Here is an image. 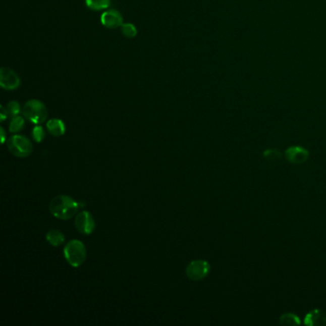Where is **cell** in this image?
I'll return each mask as SVG.
<instances>
[{"label": "cell", "instance_id": "1", "mask_svg": "<svg viewBox=\"0 0 326 326\" xmlns=\"http://www.w3.org/2000/svg\"><path fill=\"white\" fill-rule=\"evenodd\" d=\"M80 205L77 201L67 195H58L51 200L49 209L55 218L63 220L72 218L79 210Z\"/></svg>", "mask_w": 326, "mask_h": 326}, {"label": "cell", "instance_id": "2", "mask_svg": "<svg viewBox=\"0 0 326 326\" xmlns=\"http://www.w3.org/2000/svg\"><path fill=\"white\" fill-rule=\"evenodd\" d=\"M64 257L72 267H80L86 259L85 246L82 241L74 239L64 247Z\"/></svg>", "mask_w": 326, "mask_h": 326}, {"label": "cell", "instance_id": "3", "mask_svg": "<svg viewBox=\"0 0 326 326\" xmlns=\"http://www.w3.org/2000/svg\"><path fill=\"white\" fill-rule=\"evenodd\" d=\"M23 116L29 122L40 125L44 123L48 116L47 108L42 101L38 100H28L23 107Z\"/></svg>", "mask_w": 326, "mask_h": 326}, {"label": "cell", "instance_id": "4", "mask_svg": "<svg viewBox=\"0 0 326 326\" xmlns=\"http://www.w3.org/2000/svg\"><path fill=\"white\" fill-rule=\"evenodd\" d=\"M7 147L10 152L19 158H25L32 153L33 145L27 137L14 135L8 139Z\"/></svg>", "mask_w": 326, "mask_h": 326}, {"label": "cell", "instance_id": "5", "mask_svg": "<svg viewBox=\"0 0 326 326\" xmlns=\"http://www.w3.org/2000/svg\"><path fill=\"white\" fill-rule=\"evenodd\" d=\"M210 272V265L206 260L197 259L189 263L186 269V275L191 281L204 280Z\"/></svg>", "mask_w": 326, "mask_h": 326}, {"label": "cell", "instance_id": "6", "mask_svg": "<svg viewBox=\"0 0 326 326\" xmlns=\"http://www.w3.org/2000/svg\"><path fill=\"white\" fill-rule=\"evenodd\" d=\"M76 229L83 235H90L96 227V223L90 212L88 211H81L77 214L75 219Z\"/></svg>", "mask_w": 326, "mask_h": 326}, {"label": "cell", "instance_id": "7", "mask_svg": "<svg viewBox=\"0 0 326 326\" xmlns=\"http://www.w3.org/2000/svg\"><path fill=\"white\" fill-rule=\"evenodd\" d=\"M0 85L6 90H15L20 85L18 74L10 68L2 67L0 70Z\"/></svg>", "mask_w": 326, "mask_h": 326}, {"label": "cell", "instance_id": "8", "mask_svg": "<svg viewBox=\"0 0 326 326\" xmlns=\"http://www.w3.org/2000/svg\"><path fill=\"white\" fill-rule=\"evenodd\" d=\"M285 157L290 163L301 165L308 160L309 151L303 146H290L285 150Z\"/></svg>", "mask_w": 326, "mask_h": 326}, {"label": "cell", "instance_id": "9", "mask_svg": "<svg viewBox=\"0 0 326 326\" xmlns=\"http://www.w3.org/2000/svg\"><path fill=\"white\" fill-rule=\"evenodd\" d=\"M101 24L108 29H115L123 25V17L117 10H108L101 15Z\"/></svg>", "mask_w": 326, "mask_h": 326}, {"label": "cell", "instance_id": "10", "mask_svg": "<svg viewBox=\"0 0 326 326\" xmlns=\"http://www.w3.org/2000/svg\"><path fill=\"white\" fill-rule=\"evenodd\" d=\"M303 323L308 326H325V311L321 309H314L310 311L304 317Z\"/></svg>", "mask_w": 326, "mask_h": 326}, {"label": "cell", "instance_id": "11", "mask_svg": "<svg viewBox=\"0 0 326 326\" xmlns=\"http://www.w3.org/2000/svg\"><path fill=\"white\" fill-rule=\"evenodd\" d=\"M47 129L51 135L55 137L63 136L65 133V125L60 119L49 120L46 124Z\"/></svg>", "mask_w": 326, "mask_h": 326}, {"label": "cell", "instance_id": "12", "mask_svg": "<svg viewBox=\"0 0 326 326\" xmlns=\"http://www.w3.org/2000/svg\"><path fill=\"white\" fill-rule=\"evenodd\" d=\"M46 239L50 244L54 247H58L60 245L64 244V242L65 241L64 234L58 230H52V231L48 232L46 235Z\"/></svg>", "mask_w": 326, "mask_h": 326}, {"label": "cell", "instance_id": "13", "mask_svg": "<svg viewBox=\"0 0 326 326\" xmlns=\"http://www.w3.org/2000/svg\"><path fill=\"white\" fill-rule=\"evenodd\" d=\"M301 323L299 317L293 313H285L280 317V324L281 325L296 326Z\"/></svg>", "mask_w": 326, "mask_h": 326}, {"label": "cell", "instance_id": "14", "mask_svg": "<svg viewBox=\"0 0 326 326\" xmlns=\"http://www.w3.org/2000/svg\"><path fill=\"white\" fill-rule=\"evenodd\" d=\"M111 0H85L86 6L94 11L107 9L110 6Z\"/></svg>", "mask_w": 326, "mask_h": 326}, {"label": "cell", "instance_id": "15", "mask_svg": "<svg viewBox=\"0 0 326 326\" xmlns=\"http://www.w3.org/2000/svg\"><path fill=\"white\" fill-rule=\"evenodd\" d=\"M262 155L265 160L270 161V162H277V161L281 160V158H282V153L279 149H276V148L266 149V150H264Z\"/></svg>", "mask_w": 326, "mask_h": 326}, {"label": "cell", "instance_id": "16", "mask_svg": "<svg viewBox=\"0 0 326 326\" xmlns=\"http://www.w3.org/2000/svg\"><path fill=\"white\" fill-rule=\"evenodd\" d=\"M24 127V119L20 116H17L15 118L12 119L11 124H10L9 130L12 133H17L19 132Z\"/></svg>", "mask_w": 326, "mask_h": 326}, {"label": "cell", "instance_id": "17", "mask_svg": "<svg viewBox=\"0 0 326 326\" xmlns=\"http://www.w3.org/2000/svg\"><path fill=\"white\" fill-rule=\"evenodd\" d=\"M6 109H7V112H8V116L12 119L15 118L17 116H19V113H20V110H21L20 104L16 100L10 101L9 103L7 104Z\"/></svg>", "mask_w": 326, "mask_h": 326}, {"label": "cell", "instance_id": "18", "mask_svg": "<svg viewBox=\"0 0 326 326\" xmlns=\"http://www.w3.org/2000/svg\"><path fill=\"white\" fill-rule=\"evenodd\" d=\"M122 34L126 37H135L137 35V29L132 23H123L121 26Z\"/></svg>", "mask_w": 326, "mask_h": 326}, {"label": "cell", "instance_id": "19", "mask_svg": "<svg viewBox=\"0 0 326 326\" xmlns=\"http://www.w3.org/2000/svg\"><path fill=\"white\" fill-rule=\"evenodd\" d=\"M32 136L37 143L42 142L45 138V131H44L43 127H40V126H36V127H34L33 131H32Z\"/></svg>", "mask_w": 326, "mask_h": 326}, {"label": "cell", "instance_id": "20", "mask_svg": "<svg viewBox=\"0 0 326 326\" xmlns=\"http://www.w3.org/2000/svg\"><path fill=\"white\" fill-rule=\"evenodd\" d=\"M0 113H1V122H4L6 118L8 117V112H7V109L3 106L0 107Z\"/></svg>", "mask_w": 326, "mask_h": 326}, {"label": "cell", "instance_id": "21", "mask_svg": "<svg viewBox=\"0 0 326 326\" xmlns=\"http://www.w3.org/2000/svg\"><path fill=\"white\" fill-rule=\"evenodd\" d=\"M0 131H1V142H2V144H4L5 139H6V133H5V130H4L3 127L0 128Z\"/></svg>", "mask_w": 326, "mask_h": 326}]
</instances>
